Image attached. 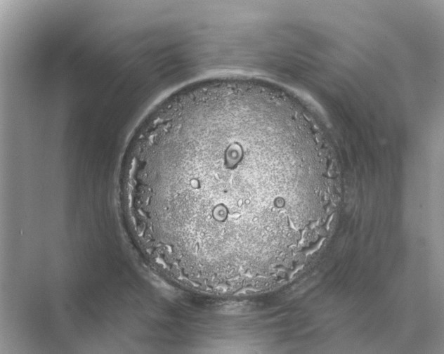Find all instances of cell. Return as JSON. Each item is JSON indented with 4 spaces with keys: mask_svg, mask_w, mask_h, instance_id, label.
Returning <instances> with one entry per match:
<instances>
[{
    "mask_svg": "<svg viewBox=\"0 0 444 354\" xmlns=\"http://www.w3.org/2000/svg\"><path fill=\"white\" fill-rule=\"evenodd\" d=\"M286 110L228 89L162 112L148 129L139 178L165 228L192 251L241 258L280 244L296 183Z\"/></svg>",
    "mask_w": 444,
    "mask_h": 354,
    "instance_id": "cell-1",
    "label": "cell"
}]
</instances>
